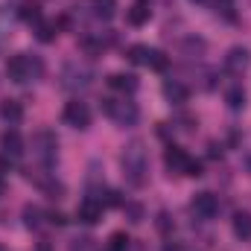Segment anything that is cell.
Here are the masks:
<instances>
[{
    "label": "cell",
    "mask_w": 251,
    "mask_h": 251,
    "mask_svg": "<svg viewBox=\"0 0 251 251\" xmlns=\"http://www.w3.org/2000/svg\"><path fill=\"white\" fill-rule=\"evenodd\" d=\"M120 164H123V178L131 187H143L146 184V173H149V152H146V143L140 137L128 140L123 146V155H120Z\"/></svg>",
    "instance_id": "cell-1"
},
{
    "label": "cell",
    "mask_w": 251,
    "mask_h": 251,
    "mask_svg": "<svg viewBox=\"0 0 251 251\" xmlns=\"http://www.w3.org/2000/svg\"><path fill=\"white\" fill-rule=\"evenodd\" d=\"M41 73H44V62L38 56H29V53L12 56L6 62V76L12 82H29V79H38Z\"/></svg>",
    "instance_id": "cell-2"
},
{
    "label": "cell",
    "mask_w": 251,
    "mask_h": 251,
    "mask_svg": "<svg viewBox=\"0 0 251 251\" xmlns=\"http://www.w3.org/2000/svg\"><path fill=\"white\" fill-rule=\"evenodd\" d=\"M32 152H35L38 164H41L44 170H50V167L56 164V158H59V140H56V134H53L50 128L35 131V137H32Z\"/></svg>",
    "instance_id": "cell-3"
},
{
    "label": "cell",
    "mask_w": 251,
    "mask_h": 251,
    "mask_svg": "<svg viewBox=\"0 0 251 251\" xmlns=\"http://www.w3.org/2000/svg\"><path fill=\"white\" fill-rule=\"evenodd\" d=\"M102 111L120 126H134L137 117H140L137 102H131V100H126V97L123 100H102Z\"/></svg>",
    "instance_id": "cell-4"
},
{
    "label": "cell",
    "mask_w": 251,
    "mask_h": 251,
    "mask_svg": "<svg viewBox=\"0 0 251 251\" xmlns=\"http://www.w3.org/2000/svg\"><path fill=\"white\" fill-rule=\"evenodd\" d=\"M94 82V70L88 64H79V62H67L62 70V85L67 91H82Z\"/></svg>",
    "instance_id": "cell-5"
},
{
    "label": "cell",
    "mask_w": 251,
    "mask_h": 251,
    "mask_svg": "<svg viewBox=\"0 0 251 251\" xmlns=\"http://www.w3.org/2000/svg\"><path fill=\"white\" fill-rule=\"evenodd\" d=\"M64 123L73 126V128H88L91 126V108H88V102H79V100L67 102L64 105Z\"/></svg>",
    "instance_id": "cell-6"
},
{
    "label": "cell",
    "mask_w": 251,
    "mask_h": 251,
    "mask_svg": "<svg viewBox=\"0 0 251 251\" xmlns=\"http://www.w3.org/2000/svg\"><path fill=\"white\" fill-rule=\"evenodd\" d=\"M190 210L199 216V219H213L219 213V201L213 193H196L193 201H190Z\"/></svg>",
    "instance_id": "cell-7"
},
{
    "label": "cell",
    "mask_w": 251,
    "mask_h": 251,
    "mask_svg": "<svg viewBox=\"0 0 251 251\" xmlns=\"http://www.w3.org/2000/svg\"><path fill=\"white\" fill-rule=\"evenodd\" d=\"M76 219H79V222H85V225H97V222L102 219V201H100V199H94V196L82 199V201H79V207H76Z\"/></svg>",
    "instance_id": "cell-8"
},
{
    "label": "cell",
    "mask_w": 251,
    "mask_h": 251,
    "mask_svg": "<svg viewBox=\"0 0 251 251\" xmlns=\"http://www.w3.org/2000/svg\"><path fill=\"white\" fill-rule=\"evenodd\" d=\"M249 64H251V53L246 47H231V50H228V56H225V70H228V73L243 76V73L249 70Z\"/></svg>",
    "instance_id": "cell-9"
},
{
    "label": "cell",
    "mask_w": 251,
    "mask_h": 251,
    "mask_svg": "<svg viewBox=\"0 0 251 251\" xmlns=\"http://www.w3.org/2000/svg\"><path fill=\"white\" fill-rule=\"evenodd\" d=\"M164 164H167L170 173H187L190 155L181 149V146H167V152H164Z\"/></svg>",
    "instance_id": "cell-10"
},
{
    "label": "cell",
    "mask_w": 251,
    "mask_h": 251,
    "mask_svg": "<svg viewBox=\"0 0 251 251\" xmlns=\"http://www.w3.org/2000/svg\"><path fill=\"white\" fill-rule=\"evenodd\" d=\"M0 149H3V155H9V158H21V155H24V137H21L18 131H6V134L0 137Z\"/></svg>",
    "instance_id": "cell-11"
},
{
    "label": "cell",
    "mask_w": 251,
    "mask_h": 251,
    "mask_svg": "<svg viewBox=\"0 0 251 251\" xmlns=\"http://www.w3.org/2000/svg\"><path fill=\"white\" fill-rule=\"evenodd\" d=\"M164 97H167L173 105H184L187 97H190V91L178 82V79H167V82H164Z\"/></svg>",
    "instance_id": "cell-12"
},
{
    "label": "cell",
    "mask_w": 251,
    "mask_h": 251,
    "mask_svg": "<svg viewBox=\"0 0 251 251\" xmlns=\"http://www.w3.org/2000/svg\"><path fill=\"white\" fill-rule=\"evenodd\" d=\"M108 85H111L114 91L134 94V91H137V76H131V73H111V76H108Z\"/></svg>",
    "instance_id": "cell-13"
},
{
    "label": "cell",
    "mask_w": 251,
    "mask_h": 251,
    "mask_svg": "<svg viewBox=\"0 0 251 251\" xmlns=\"http://www.w3.org/2000/svg\"><path fill=\"white\" fill-rule=\"evenodd\" d=\"M0 117H3L9 126H18L21 120H24V108H21V102H15V100H6V102L0 105Z\"/></svg>",
    "instance_id": "cell-14"
},
{
    "label": "cell",
    "mask_w": 251,
    "mask_h": 251,
    "mask_svg": "<svg viewBox=\"0 0 251 251\" xmlns=\"http://www.w3.org/2000/svg\"><path fill=\"white\" fill-rule=\"evenodd\" d=\"M56 35H59V24H56V21H38V24H35V38H38L41 44H50Z\"/></svg>",
    "instance_id": "cell-15"
},
{
    "label": "cell",
    "mask_w": 251,
    "mask_h": 251,
    "mask_svg": "<svg viewBox=\"0 0 251 251\" xmlns=\"http://www.w3.org/2000/svg\"><path fill=\"white\" fill-rule=\"evenodd\" d=\"M234 234L240 240H251V213H246V210L234 213Z\"/></svg>",
    "instance_id": "cell-16"
},
{
    "label": "cell",
    "mask_w": 251,
    "mask_h": 251,
    "mask_svg": "<svg viewBox=\"0 0 251 251\" xmlns=\"http://www.w3.org/2000/svg\"><path fill=\"white\" fill-rule=\"evenodd\" d=\"M44 216H47V213H44L38 204H24V225H26V228H41Z\"/></svg>",
    "instance_id": "cell-17"
},
{
    "label": "cell",
    "mask_w": 251,
    "mask_h": 251,
    "mask_svg": "<svg viewBox=\"0 0 251 251\" xmlns=\"http://www.w3.org/2000/svg\"><path fill=\"white\" fill-rule=\"evenodd\" d=\"M225 102H228V108H231V111H240V108H246V91H243L240 85L228 88V91H225Z\"/></svg>",
    "instance_id": "cell-18"
},
{
    "label": "cell",
    "mask_w": 251,
    "mask_h": 251,
    "mask_svg": "<svg viewBox=\"0 0 251 251\" xmlns=\"http://www.w3.org/2000/svg\"><path fill=\"white\" fill-rule=\"evenodd\" d=\"M126 21H128L131 26H143V24L149 21V6H143V3L131 6V9L126 12Z\"/></svg>",
    "instance_id": "cell-19"
},
{
    "label": "cell",
    "mask_w": 251,
    "mask_h": 251,
    "mask_svg": "<svg viewBox=\"0 0 251 251\" xmlns=\"http://www.w3.org/2000/svg\"><path fill=\"white\" fill-rule=\"evenodd\" d=\"M79 47H82L88 56H100L102 47H105V41H102V38H91V35H85V38L79 41Z\"/></svg>",
    "instance_id": "cell-20"
},
{
    "label": "cell",
    "mask_w": 251,
    "mask_h": 251,
    "mask_svg": "<svg viewBox=\"0 0 251 251\" xmlns=\"http://www.w3.org/2000/svg\"><path fill=\"white\" fill-rule=\"evenodd\" d=\"M123 213H126V219L128 222H143V204H137V201H126L123 204Z\"/></svg>",
    "instance_id": "cell-21"
},
{
    "label": "cell",
    "mask_w": 251,
    "mask_h": 251,
    "mask_svg": "<svg viewBox=\"0 0 251 251\" xmlns=\"http://www.w3.org/2000/svg\"><path fill=\"white\" fill-rule=\"evenodd\" d=\"M18 15H21L24 21H29V24H38V21H41V9H38V3H24Z\"/></svg>",
    "instance_id": "cell-22"
},
{
    "label": "cell",
    "mask_w": 251,
    "mask_h": 251,
    "mask_svg": "<svg viewBox=\"0 0 251 251\" xmlns=\"http://www.w3.org/2000/svg\"><path fill=\"white\" fill-rule=\"evenodd\" d=\"M128 62L146 64V62H149V47H143V44H134V47H128Z\"/></svg>",
    "instance_id": "cell-23"
},
{
    "label": "cell",
    "mask_w": 251,
    "mask_h": 251,
    "mask_svg": "<svg viewBox=\"0 0 251 251\" xmlns=\"http://www.w3.org/2000/svg\"><path fill=\"white\" fill-rule=\"evenodd\" d=\"M167 56L161 53V50H152L149 47V62H146V67H152V70H167Z\"/></svg>",
    "instance_id": "cell-24"
},
{
    "label": "cell",
    "mask_w": 251,
    "mask_h": 251,
    "mask_svg": "<svg viewBox=\"0 0 251 251\" xmlns=\"http://www.w3.org/2000/svg\"><path fill=\"white\" fill-rule=\"evenodd\" d=\"M94 3V9H97V15L100 18H114V0H91Z\"/></svg>",
    "instance_id": "cell-25"
},
{
    "label": "cell",
    "mask_w": 251,
    "mask_h": 251,
    "mask_svg": "<svg viewBox=\"0 0 251 251\" xmlns=\"http://www.w3.org/2000/svg\"><path fill=\"white\" fill-rule=\"evenodd\" d=\"M108 243H111V246H108L111 251H126L128 249V237H126V234H111Z\"/></svg>",
    "instance_id": "cell-26"
},
{
    "label": "cell",
    "mask_w": 251,
    "mask_h": 251,
    "mask_svg": "<svg viewBox=\"0 0 251 251\" xmlns=\"http://www.w3.org/2000/svg\"><path fill=\"white\" fill-rule=\"evenodd\" d=\"M91 237H76V240H70V251H88L91 249Z\"/></svg>",
    "instance_id": "cell-27"
},
{
    "label": "cell",
    "mask_w": 251,
    "mask_h": 251,
    "mask_svg": "<svg viewBox=\"0 0 251 251\" xmlns=\"http://www.w3.org/2000/svg\"><path fill=\"white\" fill-rule=\"evenodd\" d=\"M184 176H193V178H199V176H204V173H201V164L190 158V164H187V173H184Z\"/></svg>",
    "instance_id": "cell-28"
},
{
    "label": "cell",
    "mask_w": 251,
    "mask_h": 251,
    "mask_svg": "<svg viewBox=\"0 0 251 251\" xmlns=\"http://www.w3.org/2000/svg\"><path fill=\"white\" fill-rule=\"evenodd\" d=\"M176 123H178V128H181V131H193V126H196V117H178Z\"/></svg>",
    "instance_id": "cell-29"
},
{
    "label": "cell",
    "mask_w": 251,
    "mask_h": 251,
    "mask_svg": "<svg viewBox=\"0 0 251 251\" xmlns=\"http://www.w3.org/2000/svg\"><path fill=\"white\" fill-rule=\"evenodd\" d=\"M158 228H161L164 234H167V231L173 228V222H170V216H167V213H161V216H158Z\"/></svg>",
    "instance_id": "cell-30"
},
{
    "label": "cell",
    "mask_w": 251,
    "mask_h": 251,
    "mask_svg": "<svg viewBox=\"0 0 251 251\" xmlns=\"http://www.w3.org/2000/svg\"><path fill=\"white\" fill-rule=\"evenodd\" d=\"M47 219H50L53 225H64V222H67V219H64L62 213H56V210H53V213H47Z\"/></svg>",
    "instance_id": "cell-31"
},
{
    "label": "cell",
    "mask_w": 251,
    "mask_h": 251,
    "mask_svg": "<svg viewBox=\"0 0 251 251\" xmlns=\"http://www.w3.org/2000/svg\"><path fill=\"white\" fill-rule=\"evenodd\" d=\"M207 155H210V158H222V149H219L216 143H210V146H207Z\"/></svg>",
    "instance_id": "cell-32"
},
{
    "label": "cell",
    "mask_w": 251,
    "mask_h": 251,
    "mask_svg": "<svg viewBox=\"0 0 251 251\" xmlns=\"http://www.w3.org/2000/svg\"><path fill=\"white\" fill-rule=\"evenodd\" d=\"M6 196V181H3V176H0V199Z\"/></svg>",
    "instance_id": "cell-33"
},
{
    "label": "cell",
    "mask_w": 251,
    "mask_h": 251,
    "mask_svg": "<svg viewBox=\"0 0 251 251\" xmlns=\"http://www.w3.org/2000/svg\"><path fill=\"white\" fill-rule=\"evenodd\" d=\"M222 3H225V6H231V0H222Z\"/></svg>",
    "instance_id": "cell-34"
},
{
    "label": "cell",
    "mask_w": 251,
    "mask_h": 251,
    "mask_svg": "<svg viewBox=\"0 0 251 251\" xmlns=\"http://www.w3.org/2000/svg\"><path fill=\"white\" fill-rule=\"evenodd\" d=\"M196 3H207V0H196Z\"/></svg>",
    "instance_id": "cell-35"
},
{
    "label": "cell",
    "mask_w": 251,
    "mask_h": 251,
    "mask_svg": "<svg viewBox=\"0 0 251 251\" xmlns=\"http://www.w3.org/2000/svg\"><path fill=\"white\" fill-rule=\"evenodd\" d=\"M0 251H3V249H0Z\"/></svg>",
    "instance_id": "cell-36"
}]
</instances>
